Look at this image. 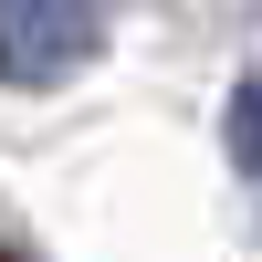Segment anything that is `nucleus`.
I'll return each mask as SVG.
<instances>
[{"mask_svg":"<svg viewBox=\"0 0 262 262\" xmlns=\"http://www.w3.org/2000/svg\"><path fill=\"white\" fill-rule=\"evenodd\" d=\"M95 42H105V0H0V84L21 95L84 74Z\"/></svg>","mask_w":262,"mask_h":262,"instance_id":"1","label":"nucleus"},{"mask_svg":"<svg viewBox=\"0 0 262 262\" xmlns=\"http://www.w3.org/2000/svg\"><path fill=\"white\" fill-rule=\"evenodd\" d=\"M231 158L262 179V84H242V95H231Z\"/></svg>","mask_w":262,"mask_h":262,"instance_id":"2","label":"nucleus"},{"mask_svg":"<svg viewBox=\"0 0 262 262\" xmlns=\"http://www.w3.org/2000/svg\"><path fill=\"white\" fill-rule=\"evenodd\" d=\"M0 262H21V252H0Z\"/></svg>","mask_w":262,"mask_h":262,"instance_id":"3","label":"nucleus"}]
</instances>
